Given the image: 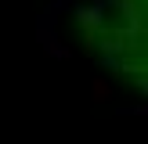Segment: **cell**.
Here are the masks:
<instances>
[{"label": "cell", "mask_w": 148, "mask_h": 144, "mask_svg": "<svg viewBox=\"0 0 148 144\" xmlns=\"http://www.w3.org/2000/svg\"><path fill=\"white\" fill-rule=\"evenodd\" d=\"M105 94H108V83H105V79H98V83H94V97L105 101Z\"/></svg>", "instance_id": "obj_1"}]
</instances>
